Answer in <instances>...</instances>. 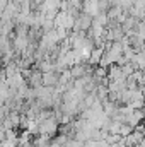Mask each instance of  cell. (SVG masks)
Returning <instances> with one entry per match:
<instances>
[{
  "label": "cell",
  "mask_w": 145,
  "mask_h": 147,
  "mask_svg": "<svg viewBox=\"0 0 145 147\" xmlns=\"http://www.w3.org/2000/svg\"><path fill=\"white\" fill-rule=\"evenodd\" d=\"M92 26V16H89L87 12H80L75 16V22H73V31L75 33H84V31H89Z\"/></svg>",
  "instance_id": "1"
},
{
  "label": "cell",
  "mask_w": 145,
  "mask_h": 147,
  "mask_svg": "<svg viewBox=\"0 0 145 147\" xmlns=\"http://www.w3.org/2000/svg\"><path fill=\"white\" fill-rule=\"evenodd\" d=\"M60 80V72L58 70H51V72H43V86L48 87H55Z\"/></svg>",
  "instance_id": "2"
},
{
  "label": "cell",
  "mask_w": 145,
  "mask_h": 147,
  "mask_svg": "<svg viewBox=\"0 0 145 147\" xmlns=\"http://www.w3.org/2000/svg\"><path fill=\"white\" fill-rule=\"evenodd\" d=\"M103 53H104V46H97L96 50L92 48V51H91V55H89V62H91V65H99Z\"/></svg>",
  "instance_id": "3"
}]
</instances>
